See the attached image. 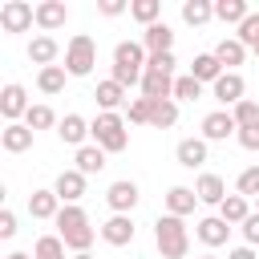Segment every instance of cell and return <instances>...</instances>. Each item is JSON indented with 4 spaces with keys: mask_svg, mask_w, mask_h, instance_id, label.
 <instances>
[{
    "mask_svg": "<svg viewBox=\"0 0 259 259\" xmlns=\"http://www.w3.org/2000/svg\"><path fill=\"white\" fill-rule=\"evenodd\" d=\"M146 61H150V53L142 49V40H117V45H113V81H117L121 89L142 85Z\"/></svg>",
    "mask_w": 259,
    "mask_h": 259,
    "instance_id": "cell-1",
    "label": "cell"
},
{
    "mask_svg": "<svg viewBox=\"0 0 259 259\" xmlns=\"http://www.w3.org/2000/svg\"><path fill=\"white\" fill-rule=\"evenodd\" d=\"M53 223H57V235L65 239V247H73V255H81V251L93 247V235L97 231L89 227V214L81 206H61V214Z\"/></svg>",
    "mask_w": 259,
    "mask_h": 259,
    "instance_id": "cell-2",
    "label": "cell"
},
{
    "mask_svg": "<svg viewBox=\"0 0 259 259\" xmlns=\"http://www.w3.org/2000/svg\"><path fill=\"white\" fill-rule=\"evenodd\" d=\"M154 247H158L162 259H186V251H190L186 223L178 214H158V223H154Z\"/></svg>",
    "mask_w": 259,
    "mask_h": 259,
    "instance_id": "cell-3",
    "label": "cell"
},
{
    "mask_svg": "<svg viewBox=\"0 0 259 259\" xmlns=\"http://www.w3.org/2000/svg\"><path fill=\"white\" fill-rule=\"evenodd\" d=\"M89 130H93V146H101L105 154H121L130 146V130H125L121 113H97L89 121Z\"/></svg>",
    "mask_w": 259,
    "mask_h": 259,
    "instance_id": "cell-4",
    "label": "cell"
},
{
    "mask_svg": "<svg viewBox=\"0 0 259 259\" xmlns=\"http://www.w3.org/2000/svg\"><path fill=\"white\" fill-rule=\"evenodd\" d=\"M97 65V45L89 32H77L69 45H65V73L69 77H89Z\"/></svg>",
    "mask_w": 259,
    "mask_h": 259,
    "instance_id": "cell-5",
    "label": "cell"
},
{
    "mask_svg": "<svg viewBox=\"0 0 259 259\" xmlns=\"http://www.w3.org/2000/svg\"><path fill=\"white\" fill-rule=\"evenodd\" d=\"M36 24V8L28 4V0H8V4H0V28L12 36V32H28Z\"/></svg>",
    "mask_w": 259,
    "mask_h": 259,
    "instance_id": "cell-6",
    "label": "cell"
},
{
    "mask_svg": "<svg viewBox=\"0 0 259 259\" xmlns=\"http://www.w3.org/2000/svg\"><path fill=\"white\" fill-rule=\"evenodd\" d=\"M138 182H130V178H117V182H109V190H105V202H109V210L113 214H130L134 206H138Z\"/></svg>",
    "mask_w": 259,
    "mask_h": 259,
    "instance_id": "cell-7",
    "label": "cell"
},
{
    "mask_svg": "<svg viewBox=\"0 0 259 259\" xmlns=\"http://www.w3.org/2000/svg\"><path fill=\"white\" fill-rule=\"evenodd\" d=\"M32 105H28V93H24V85H16V81H8L4 89H0V113H4V121L12 125L16 117H24Z\"/></svg>",
    "mask_w": 259,
    "mask_h": 259,
    "instance_id": "cell-8",
    "label": "cell"
},
{
    "mask_svg": "<svg viewBox=\"0 0 259 259\" xmlns=\"http://www.w3.org/2000/svg\"><path fill=\"white\" fill-rule=\"evenodd\" d=\"M231 134H239V121H235L231 109H214V113L202 117V138L206 142H227Z\"/></svg>",
    "mask_w": 259,
    "mask_h": 259,
    "instance_id": "cell-9",
    "label": "cell"
},
{
    "mask_svg": "<svg viewBox=\"0 0 259 259\" xmlns=\"http://www.w3.org/2000/svg\"><path fill=\"white\" fill-rule=\"evenodd\" d=\"M134 235H138V227H134L130 214H109V219L101 223V239H105L109 247H130Z\"/></svg>",
    "mask_w": 259,
    "mask_h": 259,
    "instance_id": "cell-10",
    "label": "cell"
},
{
    "mask_svg": "<svg viewBox=\"0 0 259 259\" xmlns=\"http://www.w3.org/2000/svg\"><path fill=\"white\" fill-rule=\"evenodd\" d=\"M210 93H214V101H223V109H227V105L235 109V105L243 101V93H247V81H243L239 73H223V77L210 85Z\"/></svg>",
    "mask_w": 259,
    "mask_h": 259,
    "instance_id": "cell-11",
    "label": "cell"
},
{
    "mask_svg": "<svg viewBox=\"0 0 259 259\" xmlns=\"http://www.w3.org/2000/svg\"><path fill=\"white\" fill-rule=\"evenodd\" d=\"M53 190H57V198H61L65 206H77L81 194H85V174H81V170H61L57 182H53Z\"/></svg>",
    "mask_w": 259,
    "mask_h": 259,
    "instance_id": "cell-12",
    "label": "cell"
},
{
    "mask_svg": "<svg viewBox=\"0 0 259 259\" xmlns=\"http://www.w3.org/2000/svg\"><path fill=\"white\" fill-rule=\"evenodd\" d=\"M57 138L65 142V146H85V138H93V130H89V121L81 117V113H65L61 117V125H57Z\"/></svg>",
    "mask_w": 259,
    "mask_h": 259,
    "instance_id": "cell-13",
    "label": "cell"
},
{
    "mask_svg": "<svg viewBox=\"0 0 259 259\" xmlns=\"http://www.w3.org/2000/svg\"><path fill=\"white\" fill-rule=\"evenodd\" d=\"M65 20H69L65 0H40V4H36V28H40V32H57Z\"/></svg>",
    "mask_w": 259,
    "mask_h": 259,
    "instance_id": "cell-14",
    "label": "cell"
},
{
    "mask_svg": "<svg viewBox=\"0 0 259 259\" xmlns=\"http://www.w3.org/2000/svg\"><path fill=\"white\" fill-rule=\"evenodd\" d=\"M142 49H146L150 57H158V53H174V32H170V24H166V20L150 24V28L142 32Z\"/></svg>",
    "mask_w": 259,
    "mask_h": 259,
    "instance_id": "cell-15",
    "label": "cell"
},
{
    "mask_svg": "<svg viewBox=\"0 0 259 259\" xmlns=\"http://www.w3.org/2000/svg\"><path fill=\"white\" fill-rule=\"evenodd\" d=\"M194 235H198L206 247H223V243L231 239V223H227V219H219V214H206V219H198Z\"/></svg>",
    "mask_w": 259,
    "mask_h": 259,
    "instance_id": "cell-16",
    "label": "cell"
},
{
    "mask_svg": "<svg viewBox=\"0 0 259 259\" xmlns=\"http://www.w3.org/2000/svg\"><path fill=\"white\" fill-rule=\"evenodd\" d=\"M206 138H182L178 142V150H174V158H178V166H186V170H198L202 162H206Z\"/></svg>",
    "mask_w": 259,
    "mask_h": 259,
    "instance_id": "cell-17",
    "label": "cell"
},
{
    "mask_svg": "<svg viewBox=\"0 0 259 259\" xmlns=\"http://www.w3.org/2000/svg\"><path fill=\"white\" fill-rule=\"evenodd\" d=\"M194 194H198V202H206V206H223V198H227V182L219 178V174H198V182H194Z\"/></svg>",
    "mask_w": 259,
    "mask_h": 259,
    "instance_id": "cell-18",
    "label": "cell"
},
{
    "mask_svg": "<svg viewBox=\"0 0 259 259\" xmlns=\"http://www.w3.org/2000/svg\"><path fill=\"white\" fill-rule=\"evenodd\" d=\"M194 206H198L194 186H170V190H166V214L186 219V214H194Z\"/></svg>",
    "mask_w": 259,
    "mask_h": 259,
    "instance_id": "cell-19",
    "label": "cell"
},
{
    "mask_svg": "<svg viewBox=\"0 0 259 259\" xmlns=\"http://www.w3.org/2000/svg\"><path fill=\"white\" fill-rule=\"evenodd\" d=\"M57 57H61V45H57L49 32H40V36H32V40H28V61H32V65L49 69Z\"/></svg>",
    "mask_w": 259,
    "mask_h": 259,
    "instance_id": "cell-20",
    "label": "cell"
},
{
    "mask_svg": "<svg viewBox=\"0 0 259 259\" xmlns=\"http://www.w3.org/2000/svg\"><path fill=\"white\" fill-rule=\"evenodd\" d=\"M0 146H4L8 154H24V150H32V130H28L24 121H12V125L0 130Z\"/></svg>",
    "mask_w": 259,
    "mask_h": 259,
    "instance_id": "cell-21",
    "label": "cell"
},
{
    "mask_svg": "<svg viewBox=\"0 0 259 259\" xmlns=\"http://www.w3.org/2000/svg\"><path fill=\"white\" fill-rule=\"evenodd\" d=\"M93 97H97L101 113H117L121 105H130V101H125V89H121L113 77H109V81H97V93H93Z\"/></svg>",
    "mask_w": 259,
    "mask_h": 259,
    "instance_id": "cell-22",
    "label": "cell"
},
{
    "mask_svg": "<svg viewBox=\"0 0 259 259\" xmlns=\"http://www.w3.org/2000/svg\"><path fill=\"white\" fill-rule=\"evenodd\" d=\"M28 214H32V219H57V214H61L57 190H32V194H28Z\"/></svg>",
    "mask_w": 259,
    "mask_h": 259,
    "instance_id": "cell-23",
    "label": "cell"
},
{
    "mask_svg": "<svg viewBox=\"0 0 259 259\" xmlns=\"http://www.w3.org/2000/svg\"><path fill=\"white\" fill-rule=\"evenodd\" d=\"M223 73H227V69L214 61V53H198V57L190 61V77H194V81H202V85H214Z\"/></svg>",
    "mask_w": 259,
    "mask_h": 259,
    "instance_id": "cell-24",
    "label": "cell"
},
{
    "mask_svg": "<svg viewBox=\"0 0 259 259\" xmlns=\"http://www.w3.org/2000/svg\"><path fill=\"white\" fill-rule=\"evenodd\" d=\"M142 97H150V101L174 97V77H170V73H150V69H146V77H142Z\"/></svg>",
    "mask_w": 259,
    "mask_h": 259,
    "instance_id": "cell-25",
    "label": "cell"
},
{
    "mask_svg": "<svg viewBox=\"0 0 259 259\" xmlns=\"http://www.w3.org/2000/svg\"><path fill=\"white\" fill-rule=\"evenodd\" d=\"M243 57H247V49H243L235 36H223V40L214 45V61H219L227 73H235V65H243Z\"/></svg>",
    "mask_w": 259,
    "mask_h": 259,
    "instance_id": "cell-26",
    "label": "cell"
},
{
    "mask_svg": "<svg viewBox=\"0 0 259 259\" xmlns=\"http://www.w3.org/2000/svg\"><path fill=\"white\" fill-rule=\"evenodd\" d=\"M73 162H77L73 170H81L85 178H89V174H101V170L109 166V162H105V150H101V146H81Z\"/></svg>",
    "mask_w": 259,
    "mask_h": 259,
    "instance_id": "cell-27",
    "label": "cell"
},
{
    "mask_svg": "<svg viewBox=\"0 0 259 259\" xmlns=\"http://www.w3.org/2000/svg\"><path fill=\"white\" fill-rule=\"evenodd\" d=\"M174 121H178V101H174V97L150 101V125H154V130H170Z\"/></svg>",
    "mask_w": 259,
    "mask_h": 259,
    "instance_id": "cell-28",
    "label": "cell"
},
{
    "mask_svg": "<svg viewBox=\"0 0 259 259\" xmlns=\"http://www.w3.org/2000/svg\"><path fill=\"white\" fill-rule=\"evenodd\" d=\"M247 214H251V202H247L243 194H227V198H223V206H219V219H227L231 227H235V223L243 227V223H247Z\"/></svg>",
    "mask_w": 259,
    "mask_h": 259,
    "instance_id": "cell-29",
    "label": "cell"
},
{
    "mask_svg": "<svg viewBox=\"0 0 259 259\" xmlns=\"http://www.w3.org/2000/svg\"><path fill=\"white\" fill-rule=\"evenodd\" d=\"M214 16H219L223 24H243V20L251 16V8H247V0H219V4H214Z\"/></svg>",
    "mask_w": 259,
    "mask_h": 259,
    "instance_id": "cell-30",
    "label": "cell"
},
{
    "mask_svg": "<svg viewBox=\"0 0 259 259\" xmlns=\"http://www.w3.org/2000/svg\"><path fill=\"white\" fill-rule=\"evenodd\" d=\"M65 77H69V73H65V65H49V69H40V73H36V89L53 97V93H61V89H65Z\"/></svg>",
    "mask_w": 259,
    "mask_h": 259,
    "instance_id": "cell-31",
    "label": "cell"
},
{
    "mask_svg": "<svg viewBox=\"0 0 259 259\" xmlns=\"http://www.w3.org/2000/svg\"><path fill=\"white\" fill-rule=\"evenodd\" d=\"M210 16H214V4H210V0H182V20H186V24L198 28V24H206Z\"/></svg>",
    "mask_w": 259,
    "mask_h": 259,
    "instance_id": "cell-32",
    "label": "cell"
},
{
    "mask_svg": "<svg viewBox=\"0 0 259 259\" xmlns=\"http://www.w3.org/2000/svg\"><path fill=\"white\" fill-rule=\"evenodd\" d=\"M130 16L150 28V24H158V16H162V0H134V4H130Z\"/></svg>",
    "mask_w": 259,
    "mask_h": 259,
    "instance_id": "cell-33",
    "label": "cell"
},
{
    "mask_svg": "<svg viewBox=\"0 0 259 259\" xmlns=\"http://www.w3.org/2000/svg\"><path fill=\"white\" fill-rule=\"evenodd\" d=\"M32 259H65V239L61 235H40L32 247Z\"/></svg>",
    "mask_w": 259,
    "mask_h": 259,
    "instance_id": "cell-34",
    "label": "cell"
},
{
    "mask_svg": "<svg viewBox=\"0 0 259 259\" xmlns=\"http://www.w3.org/2000/svg\"><path fill=\"white\" fill-rule=\"evenodd\" d=\"M24 125L36 134V130H53V125H61V121H57V113H53L49 105H32V109L24 113Z\"/></svg>",
    "mask_w": 259,
    "mask_h": 259,
    "instance_id": "cell-35",
    "label": "cell"
},
{
    "mask_svg": "<svg viewBox=\"0 0 259 259\" xmlns=\"http://www.w3.org/2000/svg\"><path fill=\"white\" fill-rule=\"evenodd\" d=\"M198 97H202V81H194L190 73L174 77V101H198Z\"/></svg>",
    "mask_w": 259,
    "mask_h": 259,
    "instance_id": "cell-36",
    "label": "cell"
},
{
    "mask_svg": "<svg viewBox=\"0 0 259 259\" xmlns=\"http://www.w3.org/2000/svg\"><path fill=\"white\" fill-rule=\"evenodd\" d=\"M235 121H239V130H247V125H259V101H251V97H243L235 109Z\"/></svg>",
    "mask_w": 259,
    "mask_h": 259,
    "instance_id": "cell-37",
    "label": "cell"
},
{
    "mask_svg": "<svg viewBox=\"0 0 259 259\" xmlns=\"http://www.w3.org/2000/svg\"><path fill=\"white\" fill-rule=\"evenodd\" d=\"M235 40H239L243 49H255V45H259V12H251V16H247V20L239 24Z\"/></svg>",
    "mask_w": 259,
    "mask_h": 259,
    "instance_id": "cell-38",
    "label": "cell"
},
{
    "mask_svg": "<svg viewBox=\"0 0 259 259\" xmlns=\"http://www.w3.org/2000/svg\"><path fill=\"white\" fill-rule=\"evenodd\" d=\"M125 117H130V125H150V97H134L125 105Z\"/></svg>",
    "mask_w": 259,
    "mask_h": 259,
    "instance_id": "cell-39",
    "label": "cell"
},
{
    "mask_svg": "<svg viewBox=\"0 0 259 259\" xmlns=\"http://www.w3.org/2000/svg\"><path fill=\"white\" fill-rule=\"evenodd\" d=\"M235 186H239V194H243V198H259V166H247V170L239 174V182H235Z\"/></svg>",
    "mask_w": 259,
    "mask_h": 259,
    "instance_id": "cell-40",
    "label": "cell"
},
{
    "mask_svg": "<svg viewBox=\"0 0 259 259\" xmlns=\"http://www.w3.org/2000/svg\"><path fill=\"white\" fill-rule=\"evenodd\" d=\"M174 65H178V61H174V53H158V57H150V61H146V69H150V73H170V77H174Z\"/></svg>",
    "mask_w": 259,
    "mask_h": 259,
    "instance_id": "cell-41",
    "label": "cell"
},
{
    "mask_svg": "<svg viewBox=\"0 0 259 259\" xmlns=\"http://www.w3.org/2000/svg\"><path fill=\"white\" fill-rule=\"evenodd\" d=\"M243 239H247V247H259V210L247 214V223H243Z\"/></svg>",
    "mask_w": 259,
    "mask_h": 259,
    "instance_id": "cell-42",
    "label": "cell"
},
{
    "mask_svg": "<svg viewBox=\"0 0 259 259\" xmlns=\"http://www.w3.org/2000/svg\"><path fill=\"white\" fill-rule=\"evenodd\" d=\"M235 138H239L243 150H255V154H259V125H247V130H239Z\"/></svg>",
    "mask_w": 259,
    "mask_h": 259,
    "instance_id": "cell-43",
    "label": "cell"
},
{
    "mask_svg": "<svg viewBox=\"0 0 259 259\" xmlns=\"http://www.w3.org/2000/svg\"><path fill=\"white\" fill-rule=\"evenodd\" d=\"M12 235H16V214L0 210V239H12Z\"/></svg>",
    "mask_w": 259,
    "mask_h": 259,
    "instance_id": "cell-44",
    "label": "cell"
},
{
    "mask_svg": "<svg viewBox=\"0 0 259 259\" xmlns=\"http://www.w3.org/2000/svg\"><path fill=\"white\" fill-rule=\"evenodd\" d=\"M125 8H130V4H121V0H101V4H97V12H101V16H121Z\"/></svg>",
    "mask_w": 259,
    "mask_h": 259,
    "instance_id": "cell-45",
    "label": "cell"
},
{
    "mask_svg": "<svg viewBox=\"0 0 259 259\" xmlns=\"http://www.w3.org/2000/svg\"><path fill=\"white\" fill-rule=\"evenodd\" d=\"M227 259H259V255H255V247H247V243H243V247L227 251Z\"/></svg>",
    "mask_w": 259,
    "mask_h": 259,
    "instance_id": "cell-46",
    "label": "cell"
},
{
    "mask_svg": "<svg viewBox=\"0 0 259 259\" xmlns=\"http://www.w3.org/2000/svg\"><path fill=\"white\" fill-rule=\"evenodd\" d=\"M4 259H32L28 251H12V255H4Z\"/></svg>",
    "mask_w": 259,
    "mask_h": 259,
    "instance_id": "cell-47",
    "label": "cell"
},
{
    "mask_svg": "<svg viewBox=\"0 0 259 259\" xmlns=\"http://www.w3.org/2000/svg\"><path fill=\"white\" fill-rule=\"evenodd\" d=\"M73 259H97V255H93V251H81V255H73Z\"/></svg>",
    "mask_w": 259,
    "mask_h": 259,
    "instance_id": "cell-48",
    "label": "cell"
},
{
    "mask_svg": "<svg viewBox=\"0 0 259 259\" xmlns=\"http://www.w3.org/2000/svg\"><path fill=\"white\" fill-rule=\"evenodd\" d=\"M198 259H219V255H210V251H206V255H198Z\"/></svg>",
    "mask_w": 259,
    "mask_h": 259,
    "instance_id": "cell-49",
    "label": "cell"
},
{
    "mask_svg": "<svg viewBox=\"0 0 259 259\" xmlns=\"http://www.w3.org/2000/svg\"><path fill=\"white\" fill-rule=\"evenodd\" d=\"M251 53H255V57H259V45H255V49H251Z\"/></svg>",
    "mask_w": 259,
    "mask_h": 259,
    "instance_id": "cell-50",
    "label": "cell"
},
{
    "mask_svg": "<svg viewBox=\"0 0 259 259\" xmlns=\"http://www.w3.org/2000/svg\"><path fill=\"white\" fill-rule=\"evenodd\" d=\"M255 210H259V198H255Z\"/></svg>",
    "mask_w": 259,
    "mask_h": 259,
    "instance_id": "cell-51",
    "label": "cell"
}]
</instances>
